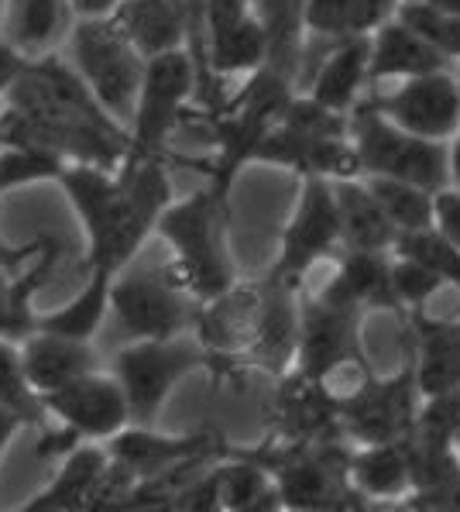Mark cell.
<instances>
[{
	"instance_id": "6da1fadb",
	"label": "cell",
	"mask_w": 460,
	"mask_h": 512,
	"mask_svg": "<svg viewBox=\"0 0 460 512\" xmlns=\"http://www.w3.org/2000/svg\"><path fill=\"white\" fill-rule=\"evenodd\" d=\"M155 234L172 248V279L196 303H210L237 286L227 193L206 183L196 193L172 200L158 217Z\"/></svg>"
},
{
	"instance_id": "7a4b0ae2",
	"label": "cell",
	"mask_w": 460,
	"mask_h": 512,
	"mask_svg": "<svg viewBox=\"0 0 460 512\" xmlns=\"http://www.w3.org/2000/svg\"><path fill=\"white\" fill-rule=\"evenodd\" d=\"M296 90L299 86L285 80L272 66H258L255 73H248L241 90L210 114L213 155L206 162V183L227 196L234 193L237 176L251 165L255 148L279 124L282 110Z\"/></svg>"
},
{
	"instance_id": "3957f363",
	"label": "cell",
	"mask_w": 460,
	"mask_h": 512,
	"mask_svg": "<svg viewBox=\"0 0 460 512\" xmlns=\"http://www.w3.org/2000/svg\"><path fill=\"white\" fill-rule=\"evenodd\" d=\"M196 372L220 378L217 361L196 334L162 337V341H131L110 358V375L121 382L131 409V423H138V427H155L169 396Z\"/></svg>"
},
{
	"instance_id": "277c9868",
	"label": "cell",
	"mask_w": 460,
	"mask_h": 512,
	"mask_svg": "<svg viewBox=\"0 0 460 512\" xmlns=\"http://www.w3.org/2000/svg\"><path fill=\"white\" fill-rule=\"evenodd\" d=\"M45 416L55 420V427L42 430L35 454L38 458H66L69 451L83 444H107L114 433H121L131 423V409L124 399V389L110 372H93L59 385L42 396Z\"/></svg>"
},
{
	"instance_id": "5b68a950",
	"label": "cell",
	"mask_w": 460,
	"mask_h": 512,
	"mask_svg": "<svg viewBox=\"0 0 460 512\" xmlns=\"http://www.w3.org/2000/svg\"><path fill=\"white\" fill-rule=\"evenodd\" d=\"M347 138L358 155V176L402 179L430 193L447 186V141H426L395 128L368 104V97L347 114Z\"/></svg>"
},
{
	"instance_id": "8992f818",
	"label": "cell",
	"mask_w": 460,
	"mask_h": 512,
	"mask_svg": "<svg viewBox=\"0 0 460 512\" xmlns=\"http://www.w3.org/2000/svg\"><path fill=\"white\" fill-rule=\"evenodd\" d=\"M196 90H200V69L186 49L145 59L138 100L128 121L124 159H169V138L186 117Z\"/></svg>"
},
{
	"instance_id": "52a82bcc",
	"label": "cell",
	"mask_w": 460,
	"mask_h": 512,
	"mask_svg": "<svg viewBox=\"0 0 460 512\" xmlns=\"http://www.w3.org/2000/svg\"><path fill=\"white\" fill-rule=\"evenodd\" d=\"M69 66L76 76L90 86L97 104L128 128L134 100H138L145 59L131 49V42L121 35V28L110 18L76 21L69 31Z\"/></svg>"
},
{
	"instance_id": "ba28073f",
	"label": "cell",
	"mask_w": 460,
	"mask_h": 512,
	"mask_svg": "<svg viewBox=\"0 0 460 512\" xmlns=\"http://www.w3.org/2000/svg\"><path fill=\"white\" fill-rule=\"evenodd\" d=\"M364 313L347 299L330 293L327 286L316 296H299V330L292 372L330 385L333 375L354 365L358 372H371L361 341Z\"/></svg>"
},
{
	"instance_id": "9c48e42d",
	"label": "cell",
	"mask_w": 460,
	"mask_h": 512,
	"mask_svg": "<svg viewBox=\"0 0 460 512\" xmlns=\"http://www.w3.org/2000/svg\"><path fill=\"white\" fill-rule=\"evenodd\" d=\"M110 313L131 341H162L193 334L200 303L172 279L169 269H124L110 282Z\"/></svg>"
},
{
	"instance_id": "30bf717a",
	"label": "cell",
	"mask_w": 460,
	"mask_h": 512,
	"mask_svg": "<svg viewBox=\"0 0 460 512\" xmlns=\"http://www.w3.org/2000/svg\"><path fill=\"white\" fill-rule=\"evenodd\" d=\"M340 255V220L333 203L330 179H299V196L279 234V255H275L268 279L303 289L306 275L323 258Z\"/></svg>"
},
{
	"instance_id": "8fae6325",
	"label": "cell",
	"mask_w": 460,
	"mask_h": 512,
	"mask_svg": "<svg viewBox=\"0 0 460 512\" xmlns=\"http://www.w3.org/2000/svg\"><path fill=\"white\" fill-rule=\"evenodd\" d=\"M416 382H412L409 365L395 375L378 378L368 372L347 396H337L340 433L358 444H382V440H406L419 416Z\"/></svg>"
},
{
	"instance_id": "7c38bea8",
	"label": "cell",
	"mask_w": 460,
	"mask_h": 512,
	"mask_svg": "<svg viewBox=\"0 0 460 512\" xmlns=\"http://www.w3.org/2000/svg\"><path fill=\"white\" fill-rule=\"evenodd\" d=\"M368 104L395 128L426 141H450L460 131V80L450 69L392 83L388 93H371Z\"/></svg>"
},
{
	"instance_id": "4fadbf2b",
	"label": "cell",
	"mask_w": 460,
	"mask_h": 512,
	"mask_svg": "<svg viewBox=\"0 0 460 512\" xmlns=\"http://www.w3.org/2000/svg\"><path fill=\"white\" fill-rule=\"evenodd\" d=\"M224 444L227 440L217 437V433H158L155 427L128 423L121 433H114L103 444V451H107L110 464L121 468L128 478L148 482V478H158L189 461H220L224 458Z\"/></svg>"
},
{
	"instance_id": "5bb4252c",
	"label": "cell",
	"mask_w": 460,
	"mask_h": 512,
	"mask_svg": "<svg viewBox=\"0 0 460 512\" xmlns=\"http://www.w3.org/2000/svg\"><path fill=\"white\" fill-rule=\"evenodd\" d=\"M206 73L210 80L248 76L268 59V38L255 0H203Z\"/></svg>"
},
{
	"instance_id": "9a60e30c",
	"label": "cell",
	"mask_w": 460,
	"mask_h": 512,
	"mask_svg": "<svg viewBox=\"0 0 460 512\" xmlns=\"http://www.w3.org/2000/svg\"><path fill=\"white\" fill-rule=\"evenodd\" d=\"M251 165L289 169L299 179H351L358 176V155L347 135H313L292 124H275L255 148Z\"/></svg>"
},
{
	"instance_id": "2e32d148",
	"label": "cell",
	"mask_w": 460,
	"mask_h": 512,
	"mask_svg": "<svg viewBox=\"0 0 460 512\" xmlns=\"http://www.w3.org/2000/svg\"><path fill=\"white\" fill-rule=\"evenodd\" d=\"M59 186L86 234V262H90V258H97L103 251V244H107L110 231L117 224V214H121V179H117V169L69 162L59 176Z\"/></svg>"
},
{
	"instance_id": "e0dca14e",
	"label": "cell",
	"mask_w": 460,
	"mask_h": 512,
	"mask_svg": "<svg viewBox=\"0 0 460 512\" xmlns=\"http://www.w3.org/2000/svg\"><path fill=\"white\" fill-rule=\"evenodd\" d=\"M440 69H450V62L399 14L368 35V90L378 83H402Z\"/></svg>"
},
{
	"instance_id": "ac0fdd59",
	"label": "cell",
	"mask_w": 460,
	"mask_h": 512,
	"mask_svg": "<svg viewBox=\"0 0 460 512\" xmlns=\"http://www.w3.org/2000/svg\"><path fill=\"white\" fill-rule=\"evenodd\" d=\"M347 485L358 499L368 502H402L416 495V464L409 440L361 444L354 454H347Z\"/></svg>"
},
{
	"instance_id": "d6986e66",
	"label": "cell",
	"mask_w": 460,
	"mask_h": 512,
	"mask_svg": "<svg viewBox=\"0 0 460 512\" xmlns=\"http://www.w3.org/2000/svg\"><path fill=\"white\" fill-rule=\"evenodd\" d=\"M416 348L409 358V372L419 399H440L460 389V337L454 320H436L426 313H409Z\"/></svg>"
},
{
	"instance_id": "ffe728a7",
	"label": "cell",
	"mask_w": 460,
	"mask_h": 512,
	"mask_svg": "<svg viewBox=\"0 0 460 512\" xmlns=\"http://www.w3.org/2000/svg\"><path fill=\"white\" fill-rule=\"evenodd\" d=\"M364 90H368V35H354L330 42L303 93L337 114H351Z\"/></svg>"
},
{
	"instance_id": "44dd1931",
	"label": "cell",
	"mask_w": 460,
	"mask_h": 512,
	"mask_svg": "<svg viewBox=\"0 0 460 512\" xmlns=\"http://www.w3.org/2000/svg\"><path fill=\"white\" fill-rule=\"evenodd\" d=\"M330 293L368 313H402L392 286V251H340Z\"/></svg>"
},
{
	"instance_id": "7402d4cb",
	"label": "cell",
	"mask_w": 460,
	"mask_h": 512,
	"mask_svg": "<svg viewBox=\"0 0 460 512\" xmlns=\"http://www.w3.org/2000/svg\"><path fill=\"white\" fill-rule=\"evenodd\" d=\"M333 203H337L340 220V251H392L399 231L361 176L333 179Z\"/></svg>"
},
{
	"instance_id": "603a6c76",
	"label": "cell",
	"mask_w": 460,
	"mask_h": 512,
	"mask_svg": "<svg viewBox=\"0 0 460 512\" xmlns=\"http://www.w3.org/2000/svg\"><path fill=\"white\" fill-rule=\"evenodd\" d=\"M21 361L38 396L100 368L90 341H73V337L45 334V330H31L28 337H21Z\"/></svg>"
},
{
	"instance_id": "cb8c5ba5",
	"label": "cell",
	"mask_w": 460,
	"mask_h": 512,
	"mask_svg": "<svg viewBox=\"0 0 460 512\" xmlns=\"http://www.w3.org/2000/svg\"><path fill=\"white\" fill-rule=\"evenodd\" d=\"M110 21L141 59L186 49V18L176 0H117Z\"/></svg>"
},
{
	"instance_id": "d4e9b609",
	"label": "cell",
	"mask_w": 460,
	"mask_h": 512,
	"mask_svg": "<svg viewBox=\"0 0 460 512\" xmlns=\"http://www.w3.org/2000/svg\"><path fill=\"white\" fill-rule=\"evenodd\" d=\"M0 28L4 42L35 59L73 31V11L66 0H4Z\"/></svg>"
},
{
	"instance_id": "484cf974",
	"label": "cell",
	"mask_w": 460,
	"mask_h": 512,
	"mask_svg": "<svg viewBox=\"0 0 460 512\" xmlns=\"http://www.w3.org/2000/svg\"><path fill=\"white\" fill-rule=\"evenodd\" d=\"M110 458L103 451V444H83L76 451H69L62 458L59 475L38 495H31L28 502H21L11 512H73L93 488L100 485V478L107 475Z\"/></svg>"
},
{
	"instance_id": "4316f807",
	"label": "cell",
	"mask_w": 460,
	"mask_h": 512,
	"mask_svg": "<svg viewBox=\"0 0 460 512\" xmlns=\"http://www.w3.org/2000/svg\"><path fill=\"white\" fill-rule=\"evenodd\" d=\"M402 0H306L303 31L309 38L340 42V38L371 35L399 14Z\"/></svg>"
},
{
	"instance_id": "83f0119b",
	"label": "cell",
	"mask_w": 460,
	"mask_h": 512,
	"mask_svg": "<svg viewBox=\"0 0 460 512\" xmlns=\"http://www.w3.org/2000/svg\"><path fill=\"white\" fill-rule=\"evenodd\" d=\"M306 0H255V14L268 38L265 66L279 69L285 80L299 86L306 55V31H303Z\"/></svg>"
},
{
	"instance_id": "f1b7e54d",
	"label": "cell",
	"mask_w": 460,
	"mask_h": 512,
	"mask_svg": "<svg viewBox=\"0 0 460 512\" xmlns=\"http://www.w3.org/2000/svg\"><path fill=\"white\" fill-rule=\"evenodd\" d=\"M110 282H114V275L107 272H86L83 289L59 310L35 313V327L31 330L73 337V341H93L103 320L110 317Z\"/></svg>"
},
{
	"instance_id": "f546056e",
	"label": "cell",
	"mask_w": 460,
	"mask_h": 512,
	"mask_svg": "<svg viewBox=\"0 0 460 512\" xmlns=\"http://www.w3.org/2000/svg\"><path fill=\"white\" fill-rule=\"evenodd\" d=\"M361 179L399 234L423 231V227L433 224V193L430 189L402 183V179H385V176H361Z\"/></svg>"
},
{
	"instance_id": "4dcf8cb0",
	"label": "cell",
	"mask_w": 460,
	"mask_h": 512,
	"mask_svg": "<svg viewBox=\"0 0 460 512\" xmlns=\"http://www.w3.org/2000/svg\"><path fill=\"white\" fill-rule=\"evenodd\" d=\"M0 406L11 409L14 416H21L25 427H35V430L49 427L42 396L31 389V382L25 375L21 344L11 341V337H0Z\"/></svg>"
},
{
	"instance_id": "1f68e13d",
	"label": "cell",
	"mask_w": 460,
	"mask_h": 512,
	"mask_svg": "<svg viewBox=\"0 0 460 512\" xmlns=\"http://www.w3.org/2000/svg\"><path fill=\"white\" fill-rule=\"evenodd\" d=\"M66 165L69 162L62 159V155L49 152V148L4 141V145H0V196L14 193V189H25V186H38V183H59Z\"/></svg>"
},
{
	"instance_id": "d6a6232c",
	"label": "cell",
	"mask_w": 460,
	"mask_h": 512,
	"mask_svg": "<svg viewBox=\"0 0 460 512\" xmlns=\"http://www.w3.org/2000/svg\"><path fill=\"white\" fill-rule=\"evenodd\" d=\"M395 255H406L412 262H419L423 269H430L436 279L443 282V289H454L460 296V248L450 244L443 234H436L433 227L423 231H409L395 238Z\"/></svg>"
},
{
	"instance_id": "836d02e7",
	"label": "cell",
	"mask_w": 460,
	"mask_h": 512,
	"mask_svg": "<svg viewBox=\"0 0 460 512\" xmlns=\"http://www.w3.org/2000/svg\"><path fill=\"white\" fill-rule=\"evenodd\" d=\"M399 18L416 28L447 62L460 59V18H450V14L436 11L426 0H402Z\"/></svg>"
},
{
	"instance_id": "e575fe53",
	"label": "cell",
	"mask_w": 460,
	"mask_h": 512,
	"mask_svg": "<svg viewBox=\"0 0 460 512\" xmlns=\"http://www.w3.org/2000/svg\"><path fill=\"white\" fill-rule=\"evenodd\" d=\"M392 286H395V296H399L402 313H423V306L440 293L443 282L436 279L430 269H423L419 262L392 251Z\"/></svg>"
},
{
	"instance_id": "d590c367",
	"label": "cell",
	"mask_w": 460,
	"mask_h": 512,
	"mask_svg": "<svg viewBox=\"0 0 460 512\" xmlns=\"http://www.w3.org/2000/svg\"><path fill=\"white\" fill-rule=\"evenodd\" d=\"M433 231L443 234L450 244L460 248V189L443 186L433 193Z\"/></svg>"
},
{
	"instance_id": "8d00e7d4",
	"label": "cell",
	"mask_w": 460,
	"mask_h": 512,
	"mask_svg": "<svg viewBox=\"0 0 460 512\" xmlns=\"http://www.w3.org/2000/svg\"><path fill=\"white\" fill-rule=\"evenodd\" d=\"M28 59H31V55L14 49L11 42H4V38H0V97H4L14 83H18V76L25 73Z\"/></svg>"
},
{
	"instance_id": "74e56055",
	"label": "cell",
	"mask_w": 460,
	"mask_h": 512,
	"mask_svg": "<svg viewBox=\"0 0 460 512\" xmlns=\"http://www.w3.org/2000/svg\"><path fill=\"white\" fill-rule=\"evenodd\" d=\"M66 4L76 21H90V18H110L117 0H66Z\"/></svg>"
},
{
	"instance_id": "f35d334b",
	"label": "cell",
	"mask_w": 460,
	"mask_h": 512,
	"mask_svg": "<svg viewBox=\"0 0 460 512\" xmlns=\"http://www.w3.org/2000/svg\"><path fill=\"white\" fill-rule=\"evenodd\" d=\"M21 430H25V423H21V416H14L11 409L0 406V461H4L7 447H11V440L18 437Z\"/></svg>"
},
{
	"instance_id": "ab89813d",
	"label": "cell",
	"mask_w": 460,
	"mask_h": 512,
	"mask_svg": "<svg viewBox=\"0 0 460 512\" xmlns=\"http://www.w3.org/2000/svg\"><path fill=\"white\" fill-rule=\"evenodd\" d=\"M447 186L460 189V131L447 141Z\"/></svg>"
},
{
	"instance_id": "60d3db41",
	"label": "cell",
	"mask_w": 460,
	"mask_h": 512,
	"mask_svg": "<svg viewBox=\"0 0 460 512\" xmlns=\"http://www.w3.org/2000/svg\"><path fill=\"white\" fill-rule=\"evenodd\" d=\"M426 4L443 14H450V18H460V0H426Z\"/></svg>"
},
{
	"instance_id": "b9f144b4",
	"label": "cell",
	"mask_w": 460,
	"mask_h": 512,
	"mask_svg": "<svg viewBox=\"0 0 460 512\" xmlns=\"http://www.w3.org/2000/svg\"><path fill=\"white\" fill-rule=\"evenodd\" d=\"M450 454H454V464L460 468V423L454 427V433H450Z\"/></svg>"
},
{
	"instance_id": "7bdbcfd3",
	"label": "cell",
	"mask_w": 460,
	"mask_h": 512,
	"mask_svg": "<svg viewBox=\"0 0 460 512\" xmlns=\"http://www.w3.org/2000/svg\"><path fill=\"white\" fill-rule=\"evenodd\" d=\"M454 327H457V337H460V320H454Z\"/></svg>"
},
{
	"instance_id": "ee69618b",
	"label": "cell",
	"mask_w": 460,
	"mask_h": 512,
	"mask_svg": "<svg viewBox=\"0 0 460 512\" xmlns=\"http://www.w3.org/2000/svg\"><path fill=\"white\" fill-rule=\"evenodd\" d=\"M0 114H4V97H0Z\"/></svg>"
},
{
	"instance_id": "f6af8a7d",
	"label": "cell",
	"mask_w": 460,
	"mask_h": 512,
	"mask_svg": "<svg viewBox=\"0 0 460 512\" xmlns=\"http://www.w3.org/2000/svg\"><path fill=\"white\" fill-rule=\"evenodd\" d=\"M0 145H4V141H0Z\"/></svg>"
}]
</instances>
